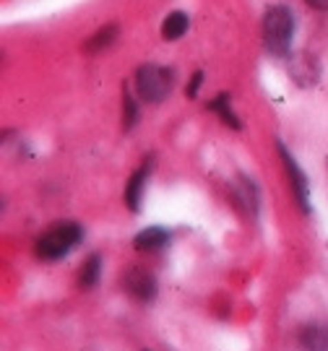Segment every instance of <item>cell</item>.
I'll return each mask as SVG.
<instances>
[{
  "instance_id": "cell-15",
  "label": "cell",
  "mask_w": 328,
  "mask_h": 351,
  "mask_svg": "<svg viewBox=\"0 0 328 351\" xmlns=\"http://www.w3.org/2000/svg\"><path fill=\"white\" fill-rule=\"evenodd\" d=\"M201 81H203V73L193 75V81H190V86H188V97H190V99H196V91H198V86H201Z\"/></svg>"
},
{
  "instance_id": "cell-16",
  "label": "cell",
  "mask_w": 328,
  "mask_h": 351,
  "mask_svg": "<svg viewBox=\"0 0 328 351\" xmlns=\"http://www.w3.org/2000/svg\"><path fill=\"white\" fill-rule=\"evenodd\" d=\"M313 8H318V11H328V0H307Z\"/></svg>"
},
{
  "instance_id": "cell-9",
  "label": "cell",
  "mask_w": 328,
  "mask_h": 351,
  "mask_svg": "<svg viewBox=\"0 0 328 351\" xmlns=\"http://www.w3.org/2000/svg\"><path fill=\"white\" fill-rule=\"evenodd\" d=\"M188 26H190L188 13H183V11L169 13L162 21V37L167 39V42H175V39H180L188 32Z\"/></svg>"
},
{
  "instance_id": "cell-1",
  "label": "cell",
  "mask_w": 328,
  "mask_h": 351,
  "mask_svg": "<svg viewBox=\"0 0 328 351\" xmlns=\"http://www.w3.org/2000/svg\"><path fill=\"white\" fill-rule=\"evenodd\" d=\"M81 239H84V229L78 224H73V221L55 224L37 239V255L45 261H60L68 252L76 250Z\"/></svg>"
},
{
  "instance_id": "cell-7",
  "label": "cell",
  "mask_w": 328,
  "mask_h": 351,
  "mask_svg": "<svg viewBox=\"0 0 328 351\" xmlns=\"http://www.w3.org/2000/svg\"><path fill=\"white\" fill-rule=\"evenodd\" d=\"M305 351H328V323H310L300 333Z\"/></svg>"
},
{
  "instance_id": "cell-10",
  "label": "cell",
  "mask_w": 328,
  "mask_h": 351,
  "mask_svg": "<svg viewBox=\"0 0 328 351\" xmlns=\"http://www.w3.org/2000/svg\"><path fill=\"white\" fill-rule=\"evenodd\" d=\"M235 198H237L240 206H245V211L250 216H255V211H258V190L253 185V180L242 177L240 182L235 185Z\"/></svg>"
},
{
  "instance_id": "cell-11",
  "label": "cell",
  "mask_w": 328,
  "mask_h": 351,
  "mask_svg": "<svg viewBox=\"0 0 328 351\" xmlns=\"http://www.w3.org/2000/svg\"><path fill=\"white\" fill-rule=\"evenodd\" d=\"M209 110H214L219 117H222V123L229 128H235V130H240L242 123L237 120V114H235V110H232V104H229V94H219L211 104H209Z\"/></svg>"
},
{
  "instance_id": "cell-8",
  "label": "cell",
  "mask_w": 328,
  "mask_h": 351,
  "mask_svg": "<svg viewBox=\"0 0 328 351\" xmlns=\"http://www.w3.org/2000/svg\"><path fill=\"white\" fill-rule=\"evenodd\" d=\"M133 242H136V250H141V252L159 250V247H164V245L169 242V232H167L164 226H149V229L139 232Z\"/></svg>"
},
{
  "instance_id": "cell-4",
  "label": "cell",
  "mask_w": 328,
  "mask_h": 351,
  "mask_svg": "<svg viewBox=\"0 0 328 351\" xmlns=\"http://www.w3.org/2000/svg\"><path fill=\"white\" fill-rule=\"evenodd\" d=\"M279 154H281V159H284V167H287V175H290V182H292V190H294V198L300 203V208L305 213H310V185H307V177L305 172L300 169V164L297 159L292 156V151L279 141L277 143Z\"/></svg>"
},
{
  "instance_id": "cell-6",
  "label": "cell",
  "mask_w": 328,
  "mask_h": 351,
  "mask_svg": "<svg viewBox=\"0 0 328 351\" xmlns=\"http://www.w3.org/2000/svg\"><path fill=\"white\" fill-rule=\"evenodd\" d=\"M146 177H149V167H139L133 177L128 180L126 188V206L133 213L141 211V201H143V188H146Z\"/></svg>"
},
{
  "instance_id": "cell-13",
  "label": "cell",
  "mask_w": 328,
  "mask_h": 351,
  "mask_svg": "<svg viewBox=\"0 0 328 351\" xmlns=\"http://www.w3.org/2000/svg\"><path fill=\"white\" fill-rule=\"evenodd\" d=\"M115 39H117V24H107L102 26L99 32L94 34V37L89 39L86 50L89 52H99V50H107L110 45H113Z\"/></svg>"
},
{
  "instance_id": "cell-14",
  "label": "cell",
  "mask_w": 328,
  "mask_h": 351,
  "mask_svg": "<svg viewBox=\"0 0 328 351\" xmlns=\"http://www.w3.org/2000/svg\"><path fill=\"white\" fill-rule=\"evenodd\" d=\"M136 120H139V107H136V99L126 91V97H123V125H126V130L136 125Z\"/></svg>"
},
{
  "instance_id": "cell-3",
  "label": "cell",
  "mask_w": 328,
  "mask_h": 351,
  "mask_svg": "<svg viewBox=\"0 0 328 351\" xmlns=\"http://www.w3.org/2000/svg\"><path fill=\"white\" fill-rule=\"evenodd\" d=\"M172 86H175V73H172L169 68H164V65L146 63V65H141L139 73H136L139 97L146 101H152V104L167 99Z\"/></svg>"
},
{
  "instance_id": "cell-2",
  "label": "cell",
  "mask_w": 328,
  "mask_h": 351,
  "mask_svg": "<svg viewBox=\"0 0 328 351\" xmlns=\"http://www.w3.org/2000/svg\"><path fill=\"white\" fill-rule=\"evenodd\" d=\"M292 37H294V16L290 8L284 5H274L266 11L263 19V39L268 52L274 55H287L292 47Z\"/></svg>"
},
{
  "instance_id": "cell-5",
  "label": "cell",
  "mask_w": 328,
  "mask_h": 351,
  "mask_svg": "<svg viewBox=\"0 0 328 351\" xmlns=\"http://www.w3.org/2000/svg\"><path fill=\"white\" fill-rule=\"evenodd\" d=\"M123 287L126 291L139 302H152L156 297V278L149 274V271H128L126 278H123Z\"/></svg>"
},
{
  "instance_id": "cell-12",
  "label": "cell",
  "mask_w": 328,
  "mask_h": 351,
  "mask_svg": "<svg viewBox=\"0 0 328 351\" xmlns=\"http://www.w3.org/2000/svg\"><path fill=\"white\" fill-rule=\"evenodd\" d=\"M99 274H102V258L99 255H91L86 258V263L78 274V287L81 289H94L99 284Z\"/></svg>"
}]
</instances>
